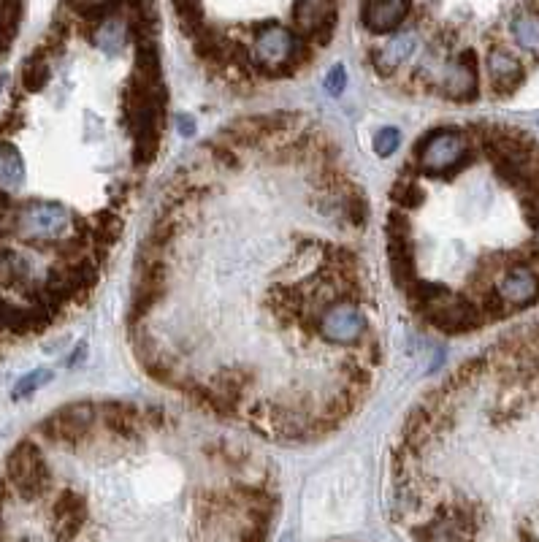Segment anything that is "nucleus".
I'll return each mask as SVG.
<instances>
[{
  "mask_svg": "<svg viewBox=\"0 0 539 542\" xmlns=\"http://www.w3.org/2000/svg\"><path fill=\"white\" fill-rule=\"evenodd\" d=\"M131 288L141 369L212 421L309 445L377 385L372 206L312 117L252 114L204 141L160 196Z\"/></svg>",
  "mask_w": 539,
  "mask_h": 542,
  "instance_id": "obj_1",
  "label": "nucleus"
},
{
  "mask_svg": "<svg viewBox=\"0 0 539 542\" xmlns=\"http://www.w3.org/2000/svg\"><path fill=\"white\" fill-rule=\"evenodd\" d=\"M225 423L71 402L6 458L0 542H269L277 469Z\"/></svg>",
  "mask_w": 539,
  "mask_h": 542,
  "instance_id": "obj_2",
  "label": "nucleus"
},
{
  "mask_svg": "<svg viewBox=\"0 0 539 542\" xmlns=\"http://www.w3.org/2000/svg\"><path fill=\"white\" fill-rule=\"evenodd\" d=\"M412 0H363L361 25L372 36H393L407 25Z\"/></svg>",
  "mask_w": 539,
  "mask_h": 542,
  "instance_id": "obj_3",
  "label": "nucleus"
},
{
  "mask_svg": "<svg viewBox=\"0 0 539 542\" xmlns=\"http://www.w3.org/2000/svg\"><path fill=\"white\" fill-rule=\"evenodd\" d=\"M488 76H491L493 90L499 95L515 93L523 82V66L518 57L512 55L510 49L493 47L488 52Z\"/></svg>",
  "mask_w": 539,
  "mask_h": 542,
  "instance_id": "obj_4",
  "label": "nucleus"
},
{
  "mask_svg": "<svg viewBox=\"0 0 539 542\" xmlns=\"http://www.w3.org/2000/svg\"><path fill=\"white\" fill-rule=\"evenodd\" d=\"M510 33L515 44L526 52H539V14L534 9L515 11L510 19Z\"/></svg>",
  "mask_w": 539,
  "mask_h": 542,
  "instance_id": "obj_5",
  "label": "nucleus"
},
{
  "mask_svg": "<svg viewBox=\"0 0 539 542\" xmlns=\"http://www.w3.org/2000/svg\"><path fill=\"white\" fill-rule=\"evenodd\" d=\"M52 380V372L49 369H36V372L25 374L17 385H14V399H25V396H33L38 388H44V385Z\"/></svg>",
  "mask_w": 539,
  "mask_h": 542,
  "instance_id": "obj_6",
  "label": "nucleus"
},
{
  "mask_svg": "<svg viewBox=\"0 0 539 542\" xmlns=\"http://www.w3.org/2000/svg\"><path fill=\"white\" fill-rule=\"evenodd\" d=\"M399 147L401 133L396 131V128H382V131L374 136V152H377V158H391Z\"/></svg>",
  "mask_w": 539,
  "mask_h": 542,
  "instance_id": "obj_7",
  "label": "nucleus"
},
{
  "mask_svg": "<svg viewBox=\"0 0 539 542\" xmlns=\"http://www.w3.org/2000/svg\"><path fill=\"white\" fill-rule=\"evenodd\" d=\"M344 87H347V71H344V66H334L326 79V90L331 95H339Z\"/></svg>",
  "mask_w": 539,
  "mask_h": 542,
  "instance_id": "obj_8",
  "label": "nucleus"
},
{
  "mask_svg": "<svg viewBox=\"0 0 539 542\" xmlns=\"http://www.w3.org/2000/svg\"><path fill=\"white\" fill-rule=\"evenodd\" d=\"M179 128L187 133H193V128H196V125H193V120H185V117H182V120H179Z\"/></svg>",
  "mask_w": 539,
  "mask_h": 542,
  "instance_id": "obj_9",
  "label": "nucleus"
}]
</instances>
